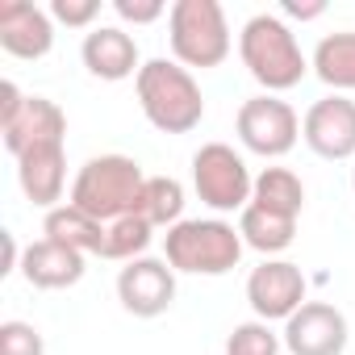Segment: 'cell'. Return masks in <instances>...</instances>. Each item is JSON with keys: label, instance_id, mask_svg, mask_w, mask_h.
<instances>
[{"label": "cell", "instance_id": "cell-1", "mask_svg": "<svg viewBox=\"0 0 355 355\" xmlns=\"http://www.w3.org/2000/svg\"><path fill=\"white\" fill-rule=\"evenodd\" d=\"M134 92L142 117L159 134H193L205 117V96L197 76L175 59H146L142 71L134 76Z\"/></svg>", "mask_w": 355, "mask_h": 355}, {"label": "cell", "instance_id": "cell-2", "mask_svg": "<svg viewBox=\"0 0 355 355\" xmlns=\"http://www.w3.org/2000/svg\"><path fill=\"white\" fill-rule=\"evenodd\" d=\"M239 55H243V67L251 71V80L263 88V92H288L305 80L309 71V59L293 34V26L276 13H255L243 34H239Z\"/></svg>", "mask_w": 355, "mask_h": 355}, {"label": "cell", "instance_id": "cell-3", "mask_svg": "<svg viewBox=\"0 0 355 355\" xmlns=\"http://www.w3.org/2000/svg\"><path fill=\"white\" fill-rule=\"evenodd\" d=\"M243 234L226 218H184L163 234V259L175 276H226L243 263Z\"/></svg>", "mask_w": 355, "mask_h": 355}, {"label": "cell", "instance_id": "cell-4", "mask_svg": "<svg viewBox=\"0 0 355 355\" xmlns=\"http://www.w3.org/2000/svg\"><path fill=\"white\" fill-rule=\"evenodd\" d=\"M142 189H146V175H142L138 159H130V155H92L76 171L67 201L109 226L125 214H138Z\"/></svg>", "mask_w": 355, "mask_h": 355}, {"label": "cell", "instance_id": "cell-5", "mask_svg": "<svg viewBox=\"0 0 355 355\" xmlns=\"http://www.w3.org/2000/svg\"><path fill=\"white\" fill-rule=\"evenodd\" d=\"M167 42L180 67H222L230 55V21L218 0H175L167 13Z\"/></svg>", "mask_w": 355, "mask_h": 355}, {"label": "cell", "instance_id": "cell-6", "mask_svg": "<svg viewBox=\"0 0 355 355\" xmlns=\"http://www.w3.org/2000/svg\"><path fill=\"white\" fill-rule=\"evenodd\" d=\"M193 189L214 214H243L255 193V175L230 142H205L193 155Z\"/></svg>", "mask_w": 355, "mask_h": 355}, {"label": "cell", "instance_id": "cell-7", "mask_svg": "<svg viewBox=\"0 0 355 355\" xmlns=\"http://www.w3.org/2000/svg\"><path fill=\"white\" fill-rule=\"evenodd\" d=\"M234 134H239V142L251 155L284 159L297 146V138H301V117H297V109L288 101H280L272 92H259V96H251V101L239 105Z\"/></svg>", "mask_w": 355, "mask_h": 355}, {"label": "cell", "instance_id": "cell-8", "mask_svg": "<svg viewBox=\"0 0 355 355\" xmlns=\"http://www.w3.org/2000/svg\"><path fill=\"white\" fill-rule=\"evenodd\" d=\"M309 301L305 272L288 259H263L247 276V305L255 309L259 322H288L301 305Z\"/></svg>", "mask_w": 355, "mask_h": 355}, {"label": "cell", "instance_id": "cell-9", "mask_svg": "<svg viewBox=\"0 0 355 355\" xmlns=\"http://www.w3.org/2000/svg\"><path fill=\"white\" fill-rule=\"evenodd\" d=\"M301 138L318 159H330V163L355 159V101L338 92L313 101L301 117Z\"/></svg>", "mask_w": 355, "mask_h": 355}, {"label": "cell", "instance_id": "cell-10", "mask_svg": "<svg viewBox=\"0 0 355 355\" xmlns=\"http://www.w3.org/2000/svg\"><path fill=\"white\" fill-rule=\"evenodd\" d=\"M288 355H343L351 326L338 305L330 301H305L280 330Z\"/></svg>", "mask_w": 355, "mask_h": 355}, {"label": "cell", "instance_id": "cell-11", "mask_svg": "<svg viewBox=\"0 0 355 355\" xmlns=\"http://www.w3.org/2000/svg\"><path fill=\"white\" fill-rule=\"evenodd\" d=\"M117 301L134 318H159L175 301V268L167 259L142 255L117 272Z\"/></svg>", "mask_w": 355, "mask_h": 355}, {"label": "cell", "instance_id": "cell-12", "mask_svg": "<svg viewBox=\"0 0 355 355\" xmlns=\"http://www.w3.org/2000/svg\"><path fill=\"white\" fill-rule=\"evenodd\" d=\"M0 46L13 59L38 63L55 46V17L51 9L26 5V0H5L0 5Z\"/></svg>", "mask_w": 355, "mask_h": 355}, {"label": "cell", "instance_id": "cell-13", "mask_svg": "<svg viewBox=\"0 0 355 355\" xmlns=\"http://www.w3.org/2000/svg\"><path fill=\"white\" fill-rule=\"evenodd\" d=\"M80 59L84 67L96 76V80H130L142 71V55H138V42L134 34H125L121 26H96L84 34V46H80Z\"/></svg>", "mask_w": 355, "mask_h": 355}, {"label": "cell", "instance_id": "cell-14", "mask_svg": "<svg viewBox=\"0 0 355 355\" xmlns=\"http://www.w3.org/2000/svg\"><path fill=\"white\" fill-rule=\"evenodd\" d=\"M17 184L30 205L38 209H59L63 189H67V146H34L17 159Z\"/></svg>", "mask_w": 355, "mask_h": 355}, {"label": "cell", "instance_id": "cell-15", "mask_svg": "<svg viewBox=\"0 0 355 355\" xmlns=\"http://www.w3.org/2000/svg\"><path fill=\"white\" fill-rule=\"evenodd\" d=\"M0 134H5V150L13 159H21L34 146H63V138H67V113L51 96H30L26 109H21V117L13 125H5Z\"/></svg>", "mask_w": 355, "mask_h": 355}, {"label": "cell", "instance_id": "cell-16", "mask_svg": "<svg viewBox=\"0 0 355 355\" xmlns=\"http://www.w3.org/2000/svg\"><path fill=\"white\" fill-rule=\"evenodd\" d=\"M84 259H88V255H80V251H71V247H63V243H55V239H38V243H30L26 255H21V276H26V284L46 288V293L71 288V284H80L84 272H88Z\"/></svg>", "mask_w": 355, "mask_h": 355}, {"label": "cell", "instance_id": "cell-17", "mask_svg": "<svg viewBox=\"0 0 355 355\" xmlns=\"http://www.w3.org/2000/svg\"><path fill=\"white\" fill-rule=\"evenodd\" d=\"M42 234L63 243V247H71V251H80V255H101L105 251V222H96L92 214L76 209L71 201H63L59 209H51L42 218Z\"/></svg>", "mask_w": 355, "mask_h": 355}, {"label": "cell", "instance_id": "cell-18", "mask_svg": "<svg viewBox=\"0 0 355 355\" xmlns=\"http://www.w3.org/2000/svg\"><path fill=\"white\" fill-rule=\"evenodd\" d=\"M239 234H243V243H247L251 251H259L263 259H276L280 251L293 247V239H297V218L272 214V209H263V205L251 201V205L239 214Z\"/></svg>", "mask_w": 355, "mask_h": 355}, {"label": "cell", "instance_id": "cell-19", "mask_svg": "<svg viewBox=\"0 0 355 355\" xmlns=\"http://www.w3.org/2000/svg\"><path fill=\"white\" fill-rule=\"evenodd\" d=\"M313 76L334 88L338 96L355 92V30H338V34H326L309 59Z\"/></svg>", "mask_w": 355, "mask_h": 355}, {"label": "cell", "instance_id": "cell-20", "mask_svg": "<svg viewBox=\"0 0 355 355\" xmlns=\"http://www.w3.org/2000/svg\"><path fill=\"white\" fill-rule=\"evenodd\" d=\"M255 205L272 209V214H284V218H301L305 209V184L293 167H263L255 175V193H251Z\"/></svg>", "mask_w": 355, "mask_h": 355}, {"label": "cell", "instance_id": "cell-21", "mask_svg": "<svg viewBox=\"0 0 355 355\" xmlns=\"http://www.w3.org/2000/svg\"><path fill=\"white\" fill-rule=\"evenodd\" d=\"M138 214L155 226V230H171L184 222V184L171 175H146V189L138 201Z\"/></svg>", "mask_w": 355, "mask_h": 355}, {"label": "cell", "instance_id": "cell-22", "mask_svg": "<svg viewBox=\"0 0 355 355\" xmlns=\"http://www.w3.org/2000/svg\"><path fill=\"white\" fill-rule=\"evenodd\" d=\"M155 239V226L142 218V214H125L117 222L105 226V251L101 259H113V263H130V259H142L146 247Z\"/></svg>", "mask_w": 355, "mask_h": 355}, {"label": "cell", "instance_id": "cell-23", "mask_svg": "<svg viewBox=\"0 0 355 355\" xmlns=\"http://www.w3.org/2000/svg\"><path fill=\"white\" fill-rule=\"evenodd\" d=\"M284 338L272 330V322H239L226 334V355H280Z\"/></svg>", "mask_w": 355, "mask_h": 355}, {"label": "cell", "instance_id": "cell-24", "mask_svg": "<svg viewBox=\"0 0 355 355\" xmlns=\"http://www.w3.org/2000/svg\"><path fill=\"white\" fill-rule=\"evenodd\" d=\"M0 355H46V338L30 322H0Z\"/></svg>", "mask_w": 355, "mask_h": 355}, {"label": "cell", "instance_id": "cell-25", "mask_svg": "<svg viewBox=\"0 0 355 355\" xmlns=\"http://www.w3.org/2000/svg\"><path fill=\"white\" fill-rule=\"evenodd\" d=\"M51 17L67 30H96L92 21L101 17V0H55Z\"/></svg>", "mask_w": 355, "mask_h": 355}, {"label": "cell", "instance_id": "cell-26", "mask_svg": "<svg viewBox=\"0 0 355 355\" xmlns=\"http://www.w3.org/2000/svg\"><path fill=\"white\" fill-rule=\"evenodd\" d=\"M113 13L121 21H130V26H150L163 13H171V9L163 5V0H113Z\"/></svg>", "mask_w": 355, "mask_h": 355}, {"label": "cell", "instance_id": "cell-27", "mask_svg": "<svg viewBox=\"0 0 355 355\" xmlns=\"http://www.w3.org/2000/svg\"><path fill=\"white\" fill-rule=\"evenodd\" d=\"M26 92L13 84V80H5V84H0V130H5V125H13L17 117H21V109H26Z\"/></svg>", "mask_w": 355, "mask_h": 355}, {"label": "cell", "instance_id": "cell-28", "mask_svg": "<svg viewBox=\"0 0 355 355\" xmlns=\"http://www.w3.org/2000/svg\"><path fill=\"white\" fill-rule=\"evenodd\" d=\"M280 13H284V17H293V21H313V17H322V13H326V5H322V0H313V5H297V0H284Z\"/></svg>", "mask_w": 355, "mask_h": 355}, {"label": "cell", "instance_id": "cell-29", "mask_svg": "<svg viewBox=\"0 0 355 355\" xmlns=\"http://www.w3.org/2000/svg\"><path fill=\"white\" fill-rule=\"evenodd\" d=\"M5 234V268H0V276H9V272H21V247H17V239H13V230H0Z\"/></svg>", "mask_w": 355, "mask_h": 355}, {"label": "cell", "instance_id": "cell-30", "mask_svg": "<svg viewBox=\"0 0 355 355\" xmlns=\"http://www.w3.org/2000/svg\"><path fill=\"white\" fill-rule=\"evenodd\" d=\"M351 193H355V167H351Z\"/></svg>", "mask_w": 355, "mask_h": 355}]
</instances>
